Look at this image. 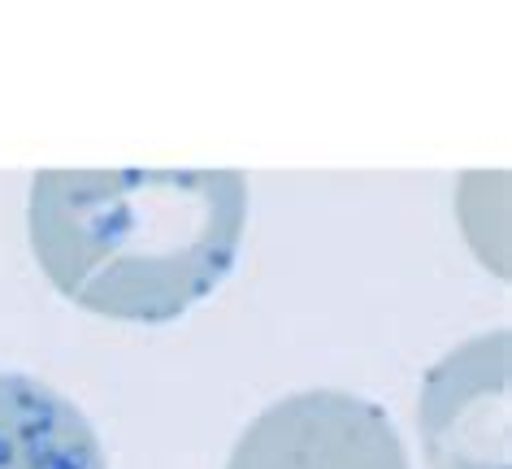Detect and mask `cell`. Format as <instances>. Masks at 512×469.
Returning <instances> with one entry per match:
<instances>
[{"instance_id":"obj_1","label":"cell","mask_w":512,"mask_h":469,"mask_svg":"<svg viewBox=\"0 0 512 469\" xmlns=\"http://www.w3.org/2000/svg\"><path fill=\"white\" fill-rule=\"evenodd\" d=\"M31 248L61 296L161 326L213 296L248 222L239 170H40Z\"/></svg>"},{"instance_id":"obj_2","label":"cell","mask_w":512,"mask_h":469,"mask_svg":"<svg viewBox=\"0 0 512 469\" xmlns=\"http://www.w3.org/2000/svg\"><path fill=\"white\" fill-rule=\"evenodd\" d=\"M226 469H408V452L374 400L313 387L256 417Z\"/></svg>"},{"instance_id":"obj_3","label":"cell","mask_w":512,"mask_h":469,"mask_svg":"<svg viewBox=\"0 0 512 469\" xmlns=\"http://www.w3.org/2000/svg\"><path fill=\"white\" fill-rule=\"evenodd\" d=\"M421 435L434 469H508V331L469 339L434 365Z\"/></svg>"},{"instance_id":"obj_4","label":"cell","mask_w":512,"mask_h":469,"mask_svg":"<svg viewBox=\"0 0 512 469\" xmlns=\"http://www.w3.org/2000/svg\"><path fill=\"white\" fill-rule=\"evenodd\" d=\"M0 469H109L74 400L31 374H0Z\"/></svg>"}]
</instances>
